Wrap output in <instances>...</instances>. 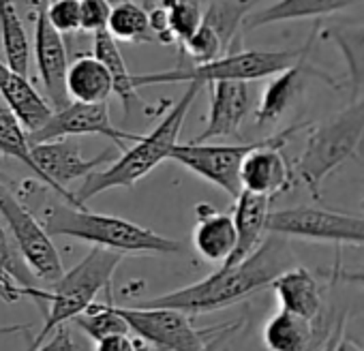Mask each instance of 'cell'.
Segmentation results:
<instances>
[{"label":"cell","instance_id":"5","mask_svg":"<svg viewBox=\"0 0 364 351\" xmlns=\"http://www.w3.org/2000/svg\"><path fill=\"white\" fill-rule=\"evenodd\" d=\"M122 259L124 255L118 251L92 247L71 270H65L60 279L52 283V289L43 291L41 304L46 306V323L33 340L31 349L41 347L56 328L84 313L95 302L99 291L109 289L114 272Z\"/></svg>","mask_w":364,"mask_h":351},{"label":"cell","instance_id":"31","mask_svg":"<svg viewBox=\"0 0 364 351\" xmlns=\"http://www.w3.org/2000/svg\"><path fill=\"white\" fill-rule=\"evenodd\" d=\"M88 338H92L95 342H99L105 336L112 334H124L131 332L129 323L122 319V315L118 313L114 300L109 298L105 304H97L92 302L84 313H80L77 317L71 319Z\"/></svg>","mask_w":364,"mask_h":351},{"label":"cell","instance_id":"2","mask_svg":"<svg viewBox=\"0 0 364 351\" xmlns=\"http://www.w3.org/2000/svg\"><path fill=\"white\" fill-rule=\"evenodd\" d=\"M202 88H204L202 84H189V88L182 92V97L176 103H171L167 114L161 118V122L148 135H141L131 148L122 150L109 163V167L88 173L82 183V187L73 193L75 204L84 206L88 200L101 195L103 191L131 189L141 178H146L156 165L167 161L169 152L178 144L185 118H187V114H189L191 105L196 103Z\"/></svg>","mask_w":364,"mask_h":351},{"label":"cell","instance_id":"27","mask_svg":"<svg viewBox=\"0 0 364 351\" xmlns=\"http://www.w3.org/2000/svg\"><path fill=\"white\" fill-rule=\"evenodd\" d=\"M0 52L5 56L7 67L28 75L33 48L18 14L16 0H0Z\"/></svg>","mask_w":364,"mask_h":351},{"label":"cell","instance_id":"20","mask_svg":"<svg viewBox=\"0 0 364 351\" xmlns=\"http://www.w3.org/2000/svg\"><path fill=\"white\" fill-rule=\"evenodd\" d=\"M198 225L193 232V247L198 255L208 264H225L236 249V225L225 212H219L210 204H198Z\"/></svg>","mask_w":364,"mask_h":351},{"label":"cell","instance_id":"30","mask_svg":"<svg viewBox=\"0 0 364 351\" xmlns=\"http://www.w3.org/2000/svg\"><path fill=\"white\" fill-rule=\"evenodd\" d=\"M0 154L20 161L22 165H26L31 169L33 176H37L41 180V173L33 161L28 131L14 116V112L3 103V99H0Z\"/></svg>","mask_w":364,"mask_h":351},{"label":"cell","instance_id":"9","mask_svg":"<svg viewBox=\"0 0 364 351\" xmlns=\"http://www.w3.org/2000/svg\"><path fill=\"white\" fill-rule=\"evenodd\" d=\"M0 215L7 221L11 238L31 272L46 283L60 279L65 266L52 236L24 206V202L18 200V195L3 183H0Z\"/></svg>","mask_w":364,"mask_h":351},{"label":"cell","instance_id":"23","mask_svg":"<svg viewBox=\"0 0 364 351\" xmlns=\"http://www.w3.org/2000/svg\"><path fill=\"white\" fill-rule=\"evenodd\" d=\"M362 0H277V3L249 14L245 18V28L255 31L262 26L279 24V22H296V20H319L353 5H360Z\"/></svg>","mask_w":364,"mask_h":351},{"label":"cell","instance_id":"41","mask_svg":"<svg viewBox=\"0 0 364 351\" xmlns=\"http://www.w3.org/2000/svg\"><path fill=\"white\" fill-rule=\"evenodd\" d=\"M321 351H332V349H330V340H328V338H326V342H323Z\"/></svg>","mask_w":364,"mask_h":351},{"label":"cell","instance_id":"40","mask_svg":"<svg viewBox=\"0 0 364 351\" xmlns=\"http://www.w3.org/2000/svg\"><path fill=\"white\" fill-rule=\"evenodd\" d=\"M141 5H144L146 9H150L152 5H156V0H141Z\"/></svg>","mask_w":364,"mask_h":351},{"label":"cell","instance_id":"18","mask_svg":"<svg viewBox=\"0 0 364 351\" xmlns=\"http://www.w3.org/2000/svg\"><path fill=\"white\" fill-rule=\"evenodd\" d=\"M270 289L279 300V308L302 315L306 319L328 317L334 308L326 302V291L319 283V276L304 266H291L281 272Z\"/></svg>","mask_w":364,"mask_h":351},{"label":"cell","instance_id":"11","mask_svg":"<svg viewBox=\"0 0 364 351\" xmlns=\"http://www.w3.org/2000/svg\"><path fill=\"white\" fill-rule=\"evenodd\" d=\"M311 122H296L277 135L264 137L259 146H255L240 165V187L242 191L259 193L266 198H277L291 189L294 185V167L283 154V146L296 133L304 131Z\"/></svg>","mask_w":364,"mask_h":351},{"label":"cell","instance_id":"16","mask_svg":"<svg viewBox=\"0 0 364 351\" xmlns=\"http://www.w3.org/2000/svg\"><path fill=\"white\" fill-rule=\"evenodd\" d=\"M334 315L336 310L321 319H306L279 308L264 325V347L266 351H319L330 334Z\"/></svg>","mask_w":364,"mask_h":351},{"label":"cell","instance_id":"34","mask_svg":"<svg viewBox=\"0 0 364 351\" xmlns=\"http://www.w3.org/2000/svg\"><path fill=\"white\" fill-rule=\"evenodd\" d=\"M109 11V0H80V31L90 37L101 31H107Z\"/></svg>","mask_w":364,"mask_h":351},{"label":"cell","instance_id":"37","mask_svg":"<svg viewBox=\"0 0 364 351\" xmlns=\"http://www.w3.org/2000/svg\"><path fill=\"white\" fill-rule=\"evenodd\" d=\"M319 276H326L332 285L334 283H349V285H362L364 287V264L355 268H347L341 261H336L328 270H319Z\"/></svg>","mask_w":364,"mask_h":351},{"label":"cell","instance_id":"36","mask_svg":"<svg viewBox=\"0 0 364 351\" xmlns=\"http://www.w3.org/2000/svg\"><path fill=\"white\" fill-rule=\"evenodd\" d=\"M345 323H347V315L345 310H338V315H334V321L328 334L330 349L332 351H364V345H360L351 336H345Z\"/></svg>","mask_w":364,"mask_h":351},{"label":"cell","instance_id":"35","mask_svg":"<svg viewBox=\"0 0 364 351\" xmlns=\"http://www.w3.org/2000/svg\"><path fill=\"white\" fill-rule=\"evenodd\" d=\"M95 351H156L152 345H148L144 338L133 336L131 332L124 334H112L97 342Z\"/></svg>","mask_w":364,"mask_h":351},{"label":"cell","instance_id":"38","mask_svg":"<svg viewBox=\"0 0 364 351\" xmlns=\"http://www.w3.org/2000/svg\"><path fill=\"white\" fill-rule=\"evenodd\" d=\"M31 351H75V345L71 342V336L67 330H56L52 334V338L48 342H43L41 347L37 349H31Z\"/></svg>","mask_w":364,"mask_h":351},{"label":"cell","instance_id":"15","mask_svg":"<svg viewBox=\"0 0 364 351\" xmlns=\"http://www.w3.org/2000/svg\"><path fill=\"white\" fill-rule=\"evenodd\" d=\"M35 65L43 88L48 92V101L54 109H60L69 103L67 94V69H69V52L65 45V37L50 24L46 16V3L37 0V18H35Z\"/></svg>","mask_w":364,"mask_h":351},{"label":"cell","instance_id":"39","mask_svg":"<svg viewBox=\"0 0 364 351\" xmlns=\"http://www.w3.org/2000/svg\"><path fill=\"white\" fill-rule=\"evenodd\" d=\"M31 323H7V325H0V336H7V334H18V332H28Z\"/></svg>","mask_w":364,"mask_h":351},{"label":"cell","instance_id":"13","mask_svg":"<svg viewBox=\"0 0 364 351\" xmlns=\"http://www.w3.org/2000/svg\"><path fill=\"white\" fill-rule=\"evenodd\" d=\"M80 135H101L105 139H112L116 148L122 152L127 150V139L137 141L141 135L129 133L118 129L112 122L109 105L105 103H80L69 101L65 107L54 109L50 120L35 133H28L31 144L58 139V137H80Z\"/></svg>","mask_w":364,"mask_h":351},{"label":"cell","instance_id":"14","mask_svg":"<svg viewBox=\"0 0 364 351\" xmlns=\"http://www.w3.org/2000/svg\"><path fill=\"white\" fill-rule=\"evenodd\" d=\"M317 37H319V24H315L311 35L306 37L304 52L300 54V58L294 65H289L287 69H283L281 73L272 75V82L264 88L262 99H259L257 109H255V124L257 126H268V124L279 122L285 116V112L302 97L306 82L311 77H317L330 86H336V82L330 73H326V71H321L309 63V56L313 52Z\"/></svg>","mask_w":364,"mask_h":351},{"label":"cell","instance_id":"26","mask_svg":"<svg viewBox=\"0 0 364 351\" xmlns=\"http://www.w3.org/2000/svg\"><path fill=\"white\" fill-rule=\"evenodd\" d=\"M323 39L338 48L347 75H349V99H360L364 90V24H334L323 31Z\"/></svg>","mask_w":364,"mask_h":351},{"label":"cell","instance_id":"8","mask_svg":"<svg viewBox=\"0 0 364 351\" xmlns=\"http://www.w3.org/2000/svg\"><path fill=\"white\" fill-rule=\"evenodd\" d=\"M266 232L285 238L306 240V242H330V244H353L364 247V217L315 208V206H294L268 212Z\"/></svg>","mask_w":364,"mask_h":351},{"label":"cell","instance_id":"24","mask_svg":"<svg viewBox=\"0 0 364 351\" xmlns=\"http://www.w3.org/2000/svg\"><path fill=\"white\" fill-rule=\"evenodd\" d=\"M0 298L14 304L22 298L39 300L41 287H37V276L31 272L22 259L16 242L0 225Z\"/></svg>","mask_w":364,"mask_h":351},{"label":"cell","instance_id":"22","mask_svg":"<svg viewBox=\"0 0 364 351\" xmlns=\"http://www.w3.org/2000/svg\"><path fill=\"white\" fill-rule=\"evenodd\" d=\"M92 54L105 65V69L109 71V77H112V94H116L122 103V109L127 116H131L133 112H139L144 116L148 114H154V107H150L139 94H137V88L133 86V73L129 71L122 54H120V48H118V41L107 33V31H101L97 35H92Z\"/></svg>","mask_w":364,"mask_h":351},{"label":"cell","instance_id":"28","mask_svg":"<svg viewBox=\"0 0 364 351\" xmlns=\"http://www.w3.org/2000/svg\"><path fill=\"white\" fill-rule=\"evenodd\" d=\"M112 11L107 20V33L122 43H156L150 28L148 9L135 0H109Z\"/></svg>","mask_w":364,"mask_h":351},{"label":"cell","instance_id":"12","mask_svg":"<svg viewBox=\"0 0 364 351\" xmlns=\"http://www.w3.org/2000/svg\"><path fill=\"white\" fill-rule=\"evenodd\" d=\"M31 152H33V161L41 173V183L46 187L54 189L69 204H75L73 193L67 191L69 183L80 180V178L84 180L88 173H92L101 165L114 161L112 150H103L101 154L86 158L80 150V144L71 137H58V139L31 144Z\"/></svg>","mask_w":364,"mask_h":351},{"label":"cell","instance_id":"17","mask_svg":"<svg viewBox=\"0 0 364 351\" xmlns=\"http://www.w3.org/2000/svg\"><path fill=\"white\" fill-rule=\"evenodd\" d=\"M210 86V114L206 129L193 141H208L215 137L236 135L245 118L253 109L251 82H213Z\"/></svg>","mask_w":364,"mask_h":351},{"label":"cell","instance_id":"21","mask_svg":"<svg viewBox=\"0 0 364 351\" xmlns=\"http://www.w3.org/2000/svg\"><path fill=\"white\" fill-rule=\"evenodd\" d=\"M270 202H272L270 198L259 195V193H251V191L238 193L234 215H232L234 225H236V249L223 266L242 261L262 244L264 236L268 234L266 219L270 212Z\"/></svg>","mask_w":364,"mask_h":351},{"label":"cell","instance_id":"3","mask_svg":"<svg viewBox=\"0 0 364 351\" xmlns=\"http://www.w3.org/2000/svg\"><path fill=\"white\" fill-rule=\"evenodd\" d=\"M41 225L50 236L82 240L92 247L118 251L122 255L127 253L171 255L182 251V244L173 238L161 236L148 227H141L120 217L90 212L84 206H75L69 202L46 208Z\"/></svg>","mask_w":364,"mask_h":351},{"label":"cell","instance_id":"29","mask_svg":"<svg viewBox=\"0 0 364 351\" xmlns=\"http://www.w3.org/2000/svg\"><path fill=\"white\" fill-rule=\"evenodd\" d=\"M251 7L253 0H215L206 11H202V22L221 39V43L230 52L238 43L240 28L245 24V18L251 14Z\"/></svg>","mask_w":364,"mask_h":351},{"label":"cell","instance_id":"19","mask_svg":"<svg viewBox=\"0 0 364 351\" xmlns=\"http://www.w3.org/2000/svg\"><path fill=\"white\" fill-rule=\"evenodd\" d=\"M0 99L28 133L39 131L54 114L52 103L41 97V92L31 84L28 75L14 71L3 63V58H0Z\"/></svg>","mask_w":364,"mask_h":351},{"label":"cell","instance_id":"42","mask_svg":"<svg viewBox=\"0 0 364 351\" xmlns=\"http://www.w3.org/2000/svg\"><path fill=\"white\" fill-rule=\"evenodd\" d=\"M43 3H46V5H48V3H54V0H43Z\"/></svg>","mask_w":364,"mask_h":351},{"label":"cell","instance_id":"1","mask_svg":"<svg viewBox=\"0 0 364 351\" xmlns=\"http://www.w3.org/2000/svg\"><path fill=\"white\" fill-rule=\"evenodd\" d=\"M291 266H296V253L289 244V238L268 234V238H264L262 244L242 261L221 266L217 272L193 285L150 300H139L133 306L176 308L187 315L215 313L270 287V283Z\"/></svg>","mask_w":364,"mask_h":351},{"label":"cell","instance_id":"25","mask_svg":"<svg viewBox=\"0 0 364 351\" xmlns=\"http://www.w3.org/2000/svg\"><path fill=\"white\" fill-rule=\"evenodd\" d=\"M65 86L69 101L80 103H105L112 94L109 71L95 54L77 56L69 65Z\"/></svg>","mask_w":364,"mask_h":351},{"label":"cell","instance_id":"32","mask_svg":"<svg viewBox=\"0 0 364 351\" xmlns=\"http://www.w3.org/2000/svg\"><path fill=\"white\" fill-rule=\"evenodd\" d=\"M173 43L185 45L202 20V0H161Z\"/></svg>","mask_w":364,"mask_h":351},{"label":"cell","instance_id":"10","mask_svg":"<svg viewBox=\"0 0 364 351\" xmlns=\"http://www.w3.org/2000/svg\"><path fill=\"white\" fill-rule=\"evenodd\" d=\"M264 139L240 141V144H208V141H191L176 144L169 152V161H176L191 173L200 176L202 180L219 187L230 198H238L240 187V165L245 156L259 146Z\"/></svg>","mask_w":364,"mask_h":351},{"label":"cell","instance_id":"7","mask_svg":"<svg viewBox=\"0 0 364 351\" xmlns=\"http://www.w3.org/2000/svg\"><path fill=\"white\" fill-rule=\"evenodd\" d=\"M131 332L156 351H215L221 338H213L223 328L198 330L189 315L176 308L116 306Z\"/></svg>","mask_w":364,"mask_h":351},{"label":"cell","instance_id":"4","mask_svg":"<svg viewBox=\"0 0 364 351\" xmlns=\"http://www.w3.org/2000/svg\"><path fill=\"white\" fill-rule=\"evenodd\" d=\"M364 137V97L349 101L341 112L309 124V135L294 165V176L319 200L328 176L349 158H358Z\"/></svg>","mask_w":364,"mask_h":351},{"label":"cell","instance_id":"6","mask_svg":"<svg viewBox=\"0 0 364 351\" xmlns=\"http://www.w3.org/2000/svg\"><path fill=\"white\" fill-rule=\"evenodd\" d=\"M304 45L296 50H230L223 56L180 69L133 73V86L146 88L156 84H213V82H257L272 77L294 65Z\"/></svg>","mask_w":364,"mask_h":351},{"label":"cell","instance_id":"33","mask_svg":"<svg viewBox=\"0 0 364 351\" xmlns=\"http://www.w3.org/2000/svg\"><path fill=\"white\" fill-rule=\"evenodd\" d=\"M50 24L60 35H77L80 31V0H54L46 5Z\"/></svg>","mask_w":364,"mask_h":351}]
</instances>
